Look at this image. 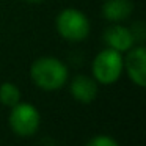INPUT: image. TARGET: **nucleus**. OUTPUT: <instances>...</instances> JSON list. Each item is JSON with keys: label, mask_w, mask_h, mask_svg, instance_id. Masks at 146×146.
I'll return each instance as SVG.
<instances>
[{"label": "nucleus", "mask_w": 146, "mask_h": 146, "mask_svg": "<svg viewBox=\"0 0 146 146\" xmlns=\"http://www.w3.org/2000/svg\"><path fill=\"white\" fill-rule=\"evenodd\" d=\"M30 79L42 91H57L66 85L69 69L55 57H39L30 66Z\"/></svg>", "instance_id": "f257e3e1"}, {"label": "nucleus", "mask_w": 146, "mask_h": 146, "mask_svg": "<svg viewBox=\"0 0 146 146\" xmlns=\"http://www.w3.org/2000/svg\"><path fill=\"white\" fill-rule=\"evenodd\" d=\"M58 35L69 42H82L88 38L91 24L83 11L77 8H64L55 19Z\"/></svg>", "instance_id": "f03ea898"}, {"label": "nucleus", "mask_w": 146, "mask_h": 146, "mask_svg": "<svg viewBox=\"0 0 146 146\" xmlns=\"http://www.w3.org/2000/svg\"><path fill=\"white\" fill-rule=\"evenodd\" d=\"M124 72L123 54L113 49H102L91 63V77L99 85H113Z\"/></svg>", "instance_id": "7ed1b4c3"}, {"label": "nucleus", "mask_w": 146, "mask_h": 146, "mask_svg": "<svg viewBox=\"0 0 146 146\" xmlns=\"http://www.w3.org/2000/svg\"><path fill=\"white\" fill-rule=\"evenodd\" d=\"M8 124L16 135L24 137V138L33 137L41 126V115L33 104L21 101L14 107H11Z\"/></svg>", "instance_id": "20e7f679"}, {"label": "nucleus", "mask_w": 146, "mask_h": 146, "mask_svg": "<svg viewBox=\"0 0 146 146\" xmlns=\"http://www.w3.org/2000/svg\"><path fill=\"white\" fill-rule=\"evenodd\" d=\"M124 71L130 82L137 86L143 88L146 85V49L143 44L133 46L132 49L126 52V57H123Z\"/></svg>", "instance_id": "39448f33"}, {"label": "nucleus", "mask_w": 146, "mask_h": 146, "mask_svg": "<svg viewBox=\"0 0 146 146\" xmlns=\"http://www.w3.org/2000/svg\"><path fill=\"white\" fill-rule=\"evenodd\" d=\"M102 41H104L105 47L113 49V50L119 52V54H126L137 42L129 27L121 25L119 22L113 24V25L107 27L104 30V33H102Z\"/></svg>", "instance_id": "423d86ee"}, {"label": "nucleus", "mask_w": 146, "mask_h": 146, "mask_svg": "<svg viewBox=\"0 0 146 146\" xmlns=\"http://www.w3.org/2000/svg\"><path fill=\"white\" fill-rule=\"evenodd\" d=\"M71 96L80 104H91L99 94V83L91 76L79 74L71 80Z\"/></svg>", "instance_id": "0eeeda50"}, {"label": "nucleus", "mask_w": 146, "mask_h": 146, "mask_svg": "<svg viewBox=\"0 0 146 146\" xmlns=\"http://www.w3.org/2000/svg\"><path fill=\"white\" fill-rule=\"evenodd\" d=\"M133 2L132 0H105L102 3V17L108 22H123L132 14Z\"/></svg>", "instance_id": "6e6552de"}, {"label": "nucleus", "mask_w": 146, "mask_h": 146, "mask_svg": "<svg viewBox=\"0 0 146 146\" xmlns=\"http://www.w3.org/2000/svg\"><path fill=\"white\" fill-rule=\"evenodd\" d=\"M22 101L21 88L13 82H3L0 85V104L5 107H14L17 102Z\"/></svg>", "instance_id": "1a4fd4ad"}, {"label": "nucleus", "mask_w": 146, "mask_h": 146, "mask_svg": "<svg viewBox=\"0 0 146 146\" xmlns=\"http://www.w3.org/2000/svg\"><path fill=\"white\" fill-rule=\"evenodd\" d=\"M85 146H119V143L110 135H94L85 143Z\"/></svg>", "instance_id": "9d476101"}, {"label": "nucleus", "mask_w": 146, "mask_h": 146, "mask_svg": "<svg viewBox=\"0 0 146 146\" xmlns=\"http://www.w3.org/2000/svg\"><path fill=\"white\" fill-rule=\"evenodd\" d=\"M130 32H132V35H133L137 42H143V39H145V24L135 22L132 25V29H130Z\"/></svg>", "instance_id": "9b49d317"}, {"label": "nucleus", "mask_w": 146, "mask_h": 146, "mask_svg": "<svg viewBox=\"0 0 146 146\" xmlns=\"http://www.w3.org/2000/svg\"><path fill=\"white\" fill-rule=\"evenodd\" d=\"M25 2H27V3H42V2H44V0H25Z\"/></svg>", "instance_id": "f8f14e48"}]
</instances>
